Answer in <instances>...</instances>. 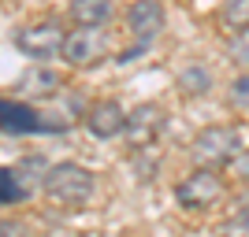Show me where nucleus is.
I'll return each instance as SVG.
<instances>
[{
  "instance_id": "f8f14e48",
  "label": "nucleus",
  "mask_w": 249,
  "mask_h": 237,
  "mask_svg": "<svg viewBox=\"0 0 249 237\" xmlns=\"http://www.w3.org/2000/svg\"><path fill=\"white\" fill-rule=\"evenodd\" d=\"M178 89L186 96H205L212 89V71H208L205 63H190L186 71L178 74Z\"/></svg>"
},
{
  "instance_id": "6ab92c4d",
  "label": "nucleus",
  "mask_w": 249,
  "mask_h": 237,
  "mask_svg": "<svg viewBox=\"0 0 249 237\" xmlns=\"http://www.w3.org/2000/svg\"><path fill=\"white\" fill-rule=\"evenodd\" d=\"M49 237H78V234H74V230H52Z\"/></svg>"
},
{
  "instance_id": "4468645a",
  "label": "nucleus",
  "mask_w": 249,
  "mask_h": 237,
  "mask_svg": "<svg viewBox=\"0 0 249 237\" xmlns=\"http://www.w3.org/2000/svg\"><path fill=\"white\" fill-rule=\"evenodd\" d=\"M219 19H223V26H231V30L249 26V0H223Z\"/></svg>"
},
{
  "instance_id": "2eb2a0df",
  "label": "nucleus",
  "mask_w": 249,
  "mask_h": 237,
  "mask_svg": "<svg viewBox=\"0 0 249 237\" xmlns=\"http://www.w3.org/2000/svg\"><path fill=\"white\" fill-rule=\"evenodd\" d=\"M227 104L234 111H249V71H242L238 78H231L227 85Z\"/></svg>"
},
{
  "instance_id": "39448f33",
  "label": "nucleus",
  "mask_w": 249,
  "mask_h": 237,
  "mask_svg": "<svg viewBox=\"0 0 249 237\" xmlns=\"http://www.w3.org/2000/svg\"><path fill=\"white\" fill-rule=\"evenodd\" d=\"M63 60L71 67H97L108 60V33L104 26H78L63 41Z\"/></svg>"
},
{
  "instance_id": "9d476101",
  "label": "nucleus",
  "mask_w": 249,
  "mask_h": 237,
  "mask_svg": "<svg viewBox=\"0 0 249 237\" xmlns=\"http://www.w3.org/2000/svg\"><path fill=\"white\" fill-rule=\"evenodd\" d=\"M67 15L74 26H104L112 19V0H71Z\"/></svg>"
},
{
  "instance_id": "20e7f679",
  "label": "nucleus",
  "mask_w": 249,
  "mask_h": 237,
  "mask_svg": "<svg viewBox=\"0 0 249 237\" xmlns=\"http://www.w3.org/2000/svg\"><path fill=\"white\" fill-rule=\"evenodd\" d=\"M223 178H219V171H212V167H194L182 182L175 186V200L186 211H205V207H212L223 196Z\"/></svg>"
},
{
  "instance_id": "7ed1b4c3",
  "label": "nucleus",
  "mask_w": 249,
  "mask_h": 237,
  "mask_svg": "<svg viewBox=\"0 0 249 237\" xmlns=\"http://www.w3.org/2000/svg\"><path fill=\"white\" fill-rule=\"evenodd\" d=\"M63 41H67V30L60 26V19L30 22V26H19V33H15V48L26 60H37V63H49L56 56H63Z\"/></svg>"
},
{
  "instance_id": "1a4fd4ad",
  "label": "nucleus",
  "mask_w": 249,
  "mask_h": 237,
  "mask_svg": "<svg viewBox=\"0 0 249 237\" xmlns=\"http://www.w3.org/2000/svg\"><path fill=\"white\" fill-rule=\"evenodd\" d=\"M0 130L4 134H41V130H49V123H41V111L34 104L4 96L0 100Z\"/></svg>"
},
{
  "instance_id": "f3484780",
  "label": "nucleus",
  "mask_w": 249,
  "mask_h": 237,
  "mask_svg": "<svg viewBox=\"0 0 249 237\" xmlns=\"http://www.w3.org/2000/svg\"><path fill=\"white\" fill-rule=\"evenodd\" d=\"M227 52H231V60L238 63V67H246V71H249V26L234 30V37H231Z\"/></svg>"
},
{
  "instance_id": "6e6552de",
  "label": "nucleus",
  "mask_w": 249,
  "mask_h": 237,
  "mask_svg": "<svg viewBox=\"0 0 249 237\" xmlns=\"http://www.w3.org/2000/svg\"><path fill=\"white\" fill-rule=\"evenodd\" d=\"M86 130L97 137V141H115L123 137L126 130V111L119 100H97L89 111H86Z\"/></svg>"
},
{
  "instance_id": "0eeeda50",
  "label": "nucleus",
  "mask_w": 249,
  "mask_h": 237,
  "mask_svg": "<svg viewBox=\"0 0 249 237\" xmlns=\"http://www.w3.org/2000/svg\"><path fill=\"white\" fill-rule=\"evenodd\" d=\"M164 22H167V11L160 0H134L126 8V30L142 45H153L160 37V30H164Z\"/></svg>"
},
{
  "instance_id": "a211bd4d",
  "label": "nucleus",
  "mask_w": 249,
  "mask_h": 237,
  "mask_svg": "<svg viewBox=\"0 0 249 237\" xmlns=\"http://www.w3.org/2000/svg\"><path fill=\"white\" fill-rule=\"evenodd\" d=\"M0 237H34V230L22 219H0Z\"/></svg>"
},
{
  "instance_id": "9b49d317",
  "label": "nucleus",
  "mask_w": 249,
  "mask_h": 237,
  "mask_svg": "<svg viewBox=\"0 0 249 237\" xmlns=\"http://www.w3.org/2000/svg\"><path fill=\"white\" fill-rule=\"evenodd\" d=\"M26 196H30V182L22 178L19 167H0V207L22 204Z\"/></svg>"
},
{
  "instance_id": "423d86ee",
  "label": "nucleus",
  "mask_w": 249,
  "mask_h": 237,
  "mask_svg": "<svg viewBox=\"0 0 249 237\" xmlns=\"http://www.w3.org/2000/svg\"><path fill=\"white\" fill-rule=\"evenodd\" d=\"M164 123L167 115L160 104H138L134 111H126V130H123V141L134 148V152H142V148H153L156 137L164 134Z\"/></svg>"
},
{
  "instance_id": "f257e3e1",
  "label": "nucleus",
  "mask_w": 249,
  "mask_h": 237,
  "mask_svg": "<svg viewBox=\"0 0 249 237\" xmlns=\"http://www.w3.org/2000/svg\"><path fill=\"white\" fill-rule=\"evenodd\" d=\"M41 189L49 196L52 204L67 207V211H78L93 200V189H97V174L89 167L82 163H71V159H63V163H52L41 178Z\"/></svg>"
},
{
  "instance_id": "f03ea898",
  "label": "nucleus",
  "mask_w": 249,
  "mask_h": 237,
  "mask_svg": "<svg viewBox=\"0 0 249 237\" xmlns=\"http://www.w3.org/2000/svg\"><path fill=\"white\" fill-rule=\"evenodd\" d=\"M190 156H194L197 167H212V171L234 163V159L242 156L238 126H205V130L190 141Z\"/></svg>"
},
{
  "instance_id": "ddd939ff",
  "label": "nucleus",
  "mask_w": 249,
  "mask_h": 237,
  "mask_svg": "<svg viewBox=\"0 0 249 237\" xmlns=\"http://www.w3.org/2000/svg\"><path fill=\"white\" fill-rule=\"evenodd\" d=\"M22 89L34 96H49V93H60V74L52 71H30L22 78Z\"/></svg>"
},
{
  "instance_id": "dca6fc26",
  "label": "nucleus",
  "mask_w": 249,
  "mask_h": 237,
  "mask_svg": "<svg viewBox=\"0 0 249 237\" xmlns=\"http://www.w3.org/2000/svg\"><path fill=\"white\" fill-rule=\"evenodd\" d=\"M216 234L219 237H249V207H242V211H234L231 219H223Z\"/></svg>"
}]
</instances>
